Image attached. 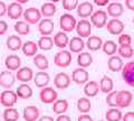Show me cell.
<instances>
[{
    "label": "cell",
    "instance_id": "cell-1",
    "mask_svg": "<svg viewBox=\"0 0 134 121\" xmlns=\"http://www.w3.org/2000/svg\"><path fill=\"white\" fill-rule=\"evenodd\" d=\"M72 63V53L66 49L57 52L54 56V64L58 67H68Z\"/></svg>",
    "mask_w": 134,
    "mask_h": 121
},
{
    "label": "cell",
    "instance_id": "cell-2",
    "mask_svg": "<svg viewBox=\"0 0 134 121\" xmlns=\"http://www.w3.org/2000/svg\"><path fill=\"white\" fill-rule=\"evenodd\" d=\"M39 99L40 101L45 104H53L58 99V94L56 90L52 86H45L40 90L39 92Z\"/></svg>",
    "mask_w": 134,
    "mask_h": 121
},
{
    "label": "cell",
    "instance_id": "cell-3",
    "mask_svg": "<svg viewBox=\"0 0 134 121\" xmlns=\"http://www.w3.org/2000/svg\"><path fill=\"white\" fill-rule=\"evenodd\" d=\"M76 19L70 14H64L59 18V27L65 33H72L76 27Z\"/></svg>",
    "mask_w": 134,
    "mask_h": 121
},
{
    "label": "cell",
    "instance_id": "cell-4",
    "mask_svg": "<svg viewBox=\"0 0 134 121\" xmlns=\"http://www.w3.org/2000/svg\"><path fill=\"white\" fill-rule=\"evenodd\" d=\"M17 100L18 97L12 90H5L0 93V103L5 108H12L17 103Z\"/></svg>",
    "mask_w": 134,
    "mask_h": 121
},
{
    "label": "cell",
    "instance_id": "cell-5",
    "mask_svg": "<svg viewBox=\"0 0 134 121\" xmlns=\"http://www.w3.org/2000/svg\"><path fill=\"white\" fill-rule=\"evenodd\" d=\"M23 17L25 19V22L28 23L29 25H36L41 20L43 16H41L39 9L31 7V8H27L26 10H24Z\"/></svg>",
    "mask_w": 134,
    "mask_h": 121
},
{
    "label": "cell",
    "instance_id": "cell-6",
    "mask_svg": "<svg viewBox=\"0 0 134 121\" xmlns=\"http://www.w3.org/2000/svg\"><path fill=\"white\" fill-rule=\"evenodd\" d=\"M122 78L129 86L134 87V61H131L123 65L122 69Z\"/></svg>",
    "mask_w": 134,
    "mask_h": 121
},
{
    "label": "cell",
    "instance_id": "cell-7",
    "mask_svg": "<svg viewBox=\"0 0 134 121\" xmlns=\"http://www.w3.org/2000/svg\"><path fill=\"white\" fill-rule=\"evenodd\" d=\"M16 82V75L12 71L5 70L0 72V86L6 90H10Z\"/></svg>",
    "mask_w": 134,
    "mask_h": 121
},
{
    "label": "cell",
    "instance_id": "cell-8",
    "mask_svg": "<svg viewBox=\"0 0 134 121\" xmlns=\"http://www.w3.org/2000/svg\"><path fill=\"white\" fill-rule=\"evenodd\" d=\"M76 33L81 38H88L92 33V24L87 19H81L76 24Z\"/></svg>",
    "mask_w": 134,
    "mask_h": 121
},
{
    "label": "cell",
    "instance_id": "cell-9",
    "mask_svg": "<svg viewBox=\"0 0 134 121\" xmlns=\"http://www.w3.org/2000/svg\"><path fill=\"white\" fill-rule=\"evenodd\" d=\"M90 18L92 26H95L96 28H103L107 23V14L105 10H96Z\"/></svg>",
    "mask_w": 134,
    "mask_h": 121
},
{
    "label": "cell",
    "instance_id": "cell-10",
    "mask_svg": "<svg viewBox=\"0 0 134 121\" xmlns=\"http://www.w3.org/2000/svg\"><path fill=\"white\" fill-rule=\"evenodd\" d=\"M133 101V94L127 90H122L117 91V107L121 109L127 108L131 106Z\"/></svg>",
    "mask_w": 134,
    "mask_h": 121
},
{
    "label": "cell",
    "instance_id": "cell-11",
    "mask_svg": "<svg viewBox=\"0 0 134 121\" xmlns=\"http://www.w3.org/2000/svg\"><path fill=\"white\" fill-rule=\"evenodd\" d=\"M72 81L78 85H84L87 81H90V74L83 67L75 69L72 73Z\"/></svg>",
    "mask_w": 134,
    "mask_h": 121
},
{
    "label": "cell",
    "instance_id": "cell-12",
    "mask_svg": "<svg viewBox=\"0 0 134 121\" xmlns=\"http://www.w3.org/2000/svg\"><path fill=\"white\" fill-rule=\"evenodd\" d=\"M105 26L111 35H121L124 31V24L119 18H112L106 23Z\"/></svg>",
    "mask_w": 134,
    "mask_h": 121
},
{
    "label": "cell",
    "instance_id": "cell-13",
    "mask_svg": "<svg viewBox=\"0 0 134 121\" xmlns=\"http://www.w3.org/2000/svg\"><path fill=\"white\" fill-rule=\"evenodd\" d=\"M55 28V24L50 18H44L38 23V31L41 36H50Z\"/></svg>",
    "mask_w": 134,
    "mask_h": 121
},
{
    "label": "cell",
    "instance_id": "cell-14",
    "mask_svg": "<svg viewBox=\"0 0 134 121\" xmlns=\"http://www.w3.org/2000/svg\"><path fill=\"white\" fill-rule=\"evenodd\" d=\"M24 8L18 2H11L9 6H7V15L12 20H19L20 17H23Z\"/></svg>",
    "mask_w": 134,
    "mask_h": 121
},
{
    "label": "cell",
    "instance_id": "cell-15",
    "mask_svg": "<svg viewBox=\"0 0 134 121\" xmlns=\"http://www.w3.org/2000/svg\"><path fill=\"white\" fill-rule=\"evenodd\" d=\"M54 85L57 89L65 90L70 85V76L65 72H59L54 77Z\"/></svg>",
    "mask_w": 134,
    "mask_h": 121
},
{
    "label": "cell",
    "instance_id": "cell-16",
    "mask_svg": "<svg viewBox=\"0 0 134 121\" xmlns=\"http://www.w3.org/2000/svg\"><path fill=\"white\" fill-rule=\"evenodd\" d=\"M32 81L37 87L43 89L45 86H48L49 82H50V76L46 71H39V72H37L36 74H34Z\"/></svg>",
    "mask_w": 134,
    "mask_h": 121
},
{
    "label": "cell",
    "instance_id": "cell-17",
    "mask_svg": "<svg viewBox=\"0 0 134 121\" xmlns=\"http://www.w3.org/2000/svg\"><path fill=\"white\" fill-rule=\"evenodd\" d=\"M76 9H77V15L79 16V18H82V19H87L88 17H91L92 14L94 12V7L88 1H84L82 3H78Z\"/></svg>",
    "mask_w": 134,
    "mask_h": 121
},
{
    "label": "cell",
    "instance_id": "cell-18",
    "mask_svg": "<svg viewBox=\"0 0 134 121\" xmlns=\"http://www.w3.org/2000/svg\"><path fill=\"white\" fill-rule=\"evenodd\" d=\"M32 78H34V72L30 67L24 66V67H20L19 70H17L16 80H18L19 82L28 83V82H30Z\"/></svg>",
    "mask_w": 134,
    "mask_h": 121
},
{
    "label": "cell",
    "instance_id": "cell-19",
    "mask_svg": "<svg viewBox=\"0 0 134 121\" xmlns=\"http://www.w3.org/2000/svg\"><path fill=\"white\" fill-rule=\"evenodd\" d=\"M5 65L7 70L9 71H17L21 67V60H20V57L18 55H16V54H10V55H8L5 60Z\"/></svg>",
    "mask_w": 134,
    "mask_h": 121
},
{
    "label": "cell",
    "instance_id": "cell-20",
    "mask_svg": "<svg viewBox=\"0 0 134 121\" xmlns=\"http://www.w3.org/2000/svg\"><path fill=\"white\" fill-rule=\"evenodd\" d=\"M39 109L36 106H27L23 112L25 121H37L39 119Z\"/></svg>",
    "mask_w": 134,
    "mask_h": 121
},
{
    "label": "cell",
    "instance_id": "cell-21",
    "mask_svg": "<svg viewBox=\"0 0 134 121\" xmlns=\"http://www.w3.org/2000/svg\"><path fill=\"white\" fill-rule=\"evenodd\" d=\"M124 12V8H123V5L117 1H114L112 3H108L107 6V11L106 14L108 16H111L112 18H120L121 16L123 15Z\"/></svg>",
    "mask_w": 134,
    "mask_h": 121
},
{
    "label": "cell",
    "instance_id": "cell-22",
    "mask_svg": "<svg viewBox=\"0 0 134 121\" xmlns=\"http://www.w3.org/2000/svg\"><path fill=\"white\" fill-rule=\"evenodd\" d=\"M123 61L119 55H112L110 56V60L107 61V67L111 72H121L123 69Z\"/></svg>",
    "mask_w": 134,
    "mask_h": 121
},
{
    "label": "cell",
    "instance_id": "cell-23",
    "mask_svg": "<svg viewBox=\"0 0 134 121\" xmlns=\"http://www.w3.org/2000/svg\"><path fill=\"white\" fill-rule=\"evenodd\" d=\"M6 45H7V48L9 49V51L17 52V51H19V49H21L23 40L18 35H10L7 38Z\"/></svg>",
    "mask_w": 134,
    "mask_h": 121
},
{
    "label": "cell",
    "instance_id": "cell-24",
    "mask_svg": "<svg viewBox=\"0 0 134 121\" xmlns=\"http://www.w3.org/2000/svg\"><path fill=\"white\" fill-rule=\"evenodd\" d=\"M68 47H69V52L72 53H81L83 52V49L85 48V41L83 40L81 37H73L72 39H69L68 41Z\"/></svg>",
    "mask_w": 134,
    "mask_h": 121
},
{
    "label": "cell",
    "instance_id": "cell-25",
    "mask_svg": "<svg viewBox=\"0 0 134 121\" xmlns=\"http://www.w3.org/2000/svg\"><path fill=\"white\" fill-rule=\"evenodd\" d=\"M53 40H54V45H55L56 47L64 49L68 46L69 38H68V35H67L65 31H58L55 34V36H54Z\"/></svg>",
    "mask_w": 134,
    "mask_h": 121
},
{
    "label": "cell",
    "instance_id": "cell-26",
    "mask_svg": "<svg viewBox=\"0 0 134 121\" xmlns=\"http://www.w3.org/2000/svg\"><path fill=\"white\" fill-rule=\"evenodd\" d=\"M99 91V85L96 81H87L84 84V93L86 97L90 98H94L98 94Z\"/></svg>",
    "mask_w": 134,
    "mask_h": 121
},
{
    "label": "cell",
    "instance_id": "cell-27",
    "mask_svg": "<svg viewBox=\"0 0 134 121\" xmlns=\"http://www.w3.org/2000/svg\"><path fill=\"white\" fill-rule=\"evenodd\" d=\"M102 45H103V40L100 37L98 36H90L87 38V41H85V46L90 49L91 52H96L98 49L102 48Z\"/></svg>",
    "mask_w": 134,
    "mask_h": 121
},
{
    "label": "cell",
    "instance_id": "cell-28",
    "mask_svg": "<svg viewBox=\"0 0 134 121\" xmlns=\"http://www.w3.org/2000/svg\"><path fill=\"white\" fill-rule=\"evenodd\" d=\"M32 62H34V65H35L39 71H46L49 67V61L44 54L37 53L36 55L34 56Z\"/></svg>",
    "mask_w": 134,
    "mask_h": 121
},
{
    "label": "cell",
    "instance_id": "cell-29",
    "mask_svg": "<svg viewBox=\"0 0 134 121\" xmlns=\"http://www.w3.org/2000/svg\"><path fill=\"white\" fill-rule=\"evenodd\" d=\"M21 51H23L25 56L34 57L37 54V52H38V46H37V43H35V41L28 40V41H26V43L23 44Z\"/></svg>",
    "mask_w": 134,
    "mask_h": 121
},
{
    "label": "cell",
    "instance_id": "cell-30",
    "mask_svg": "<svg viewBox=\"0 0 134 121\" xmlns=\"http://www.w3.org/2000/svg\"><path fill=\"white\" fill-rule=\"evenodd\" d=\"M93 63V56L92 54L88 52H81L78 53V56H77V64L79 67H83V69H86L88 66L92 65Z\"/></svg>",
    "mask_w": 134,
    "mask_h": 121
},
{
    "label": "cell",
    "instance_id": "cell-31",
    "mask_svg": "<svg viewBox=\"0 0 134 121\" xmlns=\"http://www.w3.org/2000/svg\"><path fill=\"white\" fill-rule=\"evenodd\" d=\"M32 89L29 86L27 83H21L16 90V94L17 97L20 98V99H24V100H27V99H30L32 97Z\"/></svg>",
    "mask_w": 134,
    "mask_h": 121
},
{
    "label": "cell",
    "instance_id": "cell-32",
    "mask_svg": "<svg viewBox=\"0 0 134 121\" xmlns=\"http://www.w3.org/2000/svg\"><path fill=\"white\" fill-rule=\"evenodd\" d=\"M98 85H99V91L105 94L112 92L113 89H114V82H113L112 78L108 77L107 75H104V76L100 78Z\"/></svg>",
    "mask_w": 134,
    "mask_h": 121
},
{
    "label": "cell",
    "instance_id": "cell-33",
    "mask_svg": "<svg viewBox=\"0 0 134 121\" xmlns=\"http://www.w3.org/2000/svg\"><path fill=\"white\" fill-rule=\"evenodd\" d=\"M68 110V101L66 99H57L53 103V111L56 114H64Z\"/></svg>",
    "mask_w": 134,
    "mask_h": 121
},
{
    "label": "cell",
    "instance_id": "cell-34",
    "mask_svg": "<svg viewBox=\"0 0 134 121\" xmlns=\"http://www.w3.org/2000/svg\"><path fill=\"white\" fill-rule=\"evenodd\" d=\"M56 11H57V8L55 6V3H53V2H45L43 3V6L40 8V14L45 18L53 17L56 14Z\"/></svg>",
    "mask_w": 134,
    "mask_h": 121
},
{
    "label": "cell",
    "instance_id": "cell-35",
    "mask_svg": "<svg viewBox=\"0 0 134 121\" xmlns=\"http://www.w3.org/2000/svg\"><path fill=\"white\" fill-rule=\"evenodd\" d=\"M76 106H77V110L81 112V113H88L92 110V103L90 101V99L86 97L79 98L77 100Z\"/></svg>",
    "mask_w": 134,
    "mask_h": 121
},
{
    "label": "cell",
    "instance_id": "cell-36",
    "mask_svg": "<svg viewBox=\"0 0 134 121\" xmlns=\"http://www.w3.org/2000/svg\"><path fill=\"white\" fill-rule=\"evenodd\" d=\"M14 29L18 35H28L30 33V25L25 20H17L14 25Z\"/></svg>",
    "mask_w": 134,
    "mask_h": 121
},
{
    "label": "cell",
    "instance_id": "cell-37",
    "mask_svg": "<svg viewBox=\"0 0 134 121\" xmlns=\"http://www.w3.org/2000/svg\"><path fill=\"white\" fill-rule=\"evenodd\" d=\"M37 46L41 51H50L54 47V40L50 36H41L38 39Z\"/></svg>",
    "mask_w": 134,
    "mask_h": 121
},
{
    "label": "cell",
    "instance_id": "cell-38",
    "mask_svg": "<svg viewBox=\"0 0 134 121\" xmlns=\"http://www.w3.org/2000/svg\"><path fill=\"white\" fill-rule=\"evenodd\" d=\"M117 53L121 58H131L134 54V48L132 45H119Z\"/></svg>",
    "mask_w": 134,
    "mask_h": 121
},
{
    "label": "cell",
    "instance_id": "cell-39",
    "mask_svg": "<svg viewBox=\"0 0 134 121\" xmlns=\"http://www.w3.org/2000/svg\"><path fill=\"white\" fill-rule=\"evenodd\" d=\"M117 44L115 43L114 40H106L105 43H103L102 45V49L104 54H106L108 56H112V55H115L116 52H117Z\"/></svg>",
    "mask_w": 134,
    "mask_h": 121
},
{
    "label": "cell",
    "instance_id": "cell-40",
    "mask_svg": "<svg viewBox=\"0 0 134 121\" xmlns=\"http://www.w3.org/2000/svg\"><path fill=\"white\" fill-rule=\"evenodd\" d=\"M122 117H123V113L117 108H111L105 113L106 121H121L122 120Z\"/></svg>",
    "mask_w": 134,
    "mask_h": 121
},
{
    "label": "cell",
    "instance_id": "cell-41",
    "mask_svg": "<svg viewBox=\"0 0 134 121\" xmlns=\"http://www.w3.org/2000/svg\"><path fill=\"white\" fill-rule=\"evenodd\" d=\"M3 120L5 121H18L19 119V112L17 109L12 108H6V110L3 111Z\"/></svg>",
    "mask_w": 134,
    "mask_h": 121
},
{
    "label": "cell",
    "instance_id": "cell-42",
    "mask_svg": "<svg viewBox=\"0 0 134 121\" xmlns=\"http://www.w3.org/2000/svg\"><path fill=\"white\" fill-rule=\"evenodd\" d=\"M106 104L111 108H117V91H112L107 93L106 97Z\"/></svg>",
    "mask_w": 134,
    "mask_h": 121
},
{
    "label": "cell",
    "instance_id": "cell-43",
    "mask_svg": "<svg viewBox=\"0 0 134 121\" xmlns=\"http://www.w3.org/2000/svg\"><path fill=\"white\" fill-rule=\"evenodd\" d=\"M78 6V0H63V8L67 11L76 9Z\"/></svg>",
    "mask_w": 134,
    "mask_h": 121
},
{
    "label": "cell",
    "instance_id": "cell-44",
    "mask_svg": "<svg viewBox=\"0 0 134 121\" xmlns=\"http://www.w3.org/2000/svg\"><path fill=\"white\" fill-rule=\"evenodd\" d=\"M119 45H132V37L129 34L119 35Z\"/></svg>",
    "mask_w": 134,
    "mask_h": 121
},
{
    "label": "cell",
    "instance_id": "cell-45",
    "mask_svg": "<svg viewBox=\"0 0 134 121\" xmlns=\"http://www.w3.org/2000/svg\"><path fill=\"white\" fill-rule=\"evenodd\" d=\"M8 30V25L5 20L0 19V36H3Z\"/></svg>",
    "mask_w": 134,
    "mask_h": 121
},
{
    "label": "cell",
    "instance_id": "cell-46",
    "mask_svg": "<svg viewBox=\"0 0 134 121\" xmlns=\"http://www.w3.org/2000/svg\"><path fill=\"white\" fill-rule=\"evenodd\" d=\"M122 121H134V111H129L123 114Z\"/></svg>",
    "mask_w": 134,
    "mask_h": 121
},
{
    "label": "cell",
    "instance_id": "cell-47",
    "mask_svg": "<svg viewBox=\"0 0 134 121\" xmlns=\"http://www.w3.org/2000/svg\"><path fill=\"white\" fill-rule=\"evenodd\" d=\"M7 14V6L3 1H0V18Z\"/></svg>",
    "mask_w": 134,
    "mask_h": 121
},
{
    "label": "cell",
    "instance_id": "cell-48",
    "mask_svg": "<svg viewBox=\"0 0 134 121\" xmlns=\"http://www.w3.org/2000/svg\"><path fill=\"white\" fill-rule=\"evenodd\" d=\"M77 121H94L93 120V118H92V117L90 115V114H81L77 118Z\"/></svg>",
    "mask_w": 134,
    "mask_h": 121
},
{
    "label": "cell",
    "instance_id": "cell-49",
    "mask_svg": "<svg viewBox=\"0 0 134 121\" xmlns=\"http://www.w3.org/2000/svg\"><path fill=\"white\" fill-rule=\"evenodd\" d=\"M94 3L98 7H104L110 3V0H94Z\"/></svg>",
    "mask_w": 134,
    "mask_h": 121
},
{
    "label": "cell",
    "instance_id": "cell-50",
    "mask_svg": "<svg viewBox=\"0 0 134 121\" xmlns=\"http://www.w3.org/2000/svg\"><path fill=\"white\" fill-rule=\"evenodd\" d=\"M55 121H72V119H70V117L67 115V114H59Z\"/></svg>",
    "mask_w": 134,
    "mask_h": 121
},
{
    "label": "cell",
    "instance_id": "cell-51",
    "mask_svg": "<svg viewBox=\"0 0 134 121\" xmlns=\"http://www.w3.org/2000/svg\"><path fill=\"white\" fill-rule=\"evenodd\" d=\"M125 7L129 10L134 11V0H125Z\"/></svg>",
    "mask_w": 134,
    "mask_h": 121
},
{
    "label": "cell",
    "instance_id": "cell-52",
    "mask_svg": "<svg viewBox=\"0 0 134 121\" xmlns=\"http://www.w3.org/2000/svg\"><path fill=\"white\" fill-rule=\"evenodd\" d=\"M37 121H55V120L50 115H44V117H41V118H39Z\"/></svg>",
    "mask_w": 134,
    "mask_h": 121
},
{
    "label": "cell",
    "instance_id": "cell-53",
    "mask_svg": "<svg viewBox=\"0 0 134 121\" xmlns=\"http://www.w3.org/2000/svg\"><path fill=\"white\" fill-rule=\"evenodd\" d=\"M16 2H18V3H20V5H24V3H27L29 0H15Z\"/></svg>",
    "mask_w": 134,
    "mask_h": 121
},
{
    "label": "cell",
    "instance_id": "cell-54",
    "mask_svg": "<svg viewBox=\"0 0 134 121\" xmlns=\"http://www.w3.org/2000/svg\"><path fill=\"white\" fill-rule=\"evenodd\" d=\"M60 0H50V2H53V3H56V2H59Z\"/></svg>",
    "mask_w": 134,
    "mask_h": 121
},
{
    "label": "cell",
    "instance_id": "cell-55",
    "mask_svg": "<svg viewBox=\"0 0 134 121\" xmlns=\"http://www.w3.org/2000/svg\"><path fill=\"white\" fill-rule=\"evenodd\" d=\"M114 1H120V0H114Z\"/></svg>",
    "mask_w": 134,
    "mask_h": 121
},
{
    "label": "cell",
    "instance_id": "cell-56",
    "mask_svg": "<svg viewBox=\"0 0 134 121\" xmlns=\"http://www.w3.org/2000/svg\"><path fill=\"white\" fill-rule=\"evenodd\" d=\"M133 24H134V17H133Z\"/></svg>",
    "mask_w": 134,
    "mask_h": 121
},
{
    "label": "cell",
    "instance_id": "cell-57",
    "mask_svg": "<svg viewBox=\"0 0 134 121\" xmlns=\"http://www.w3.org/2000/svg\"><path fill=\"white\" fill-rule=\"evenodd\" d=\"M99 121H104V120H99Z\"/></svg>",
    "mask_w": 134,
    "mask_h": 121
}]
</instances>
